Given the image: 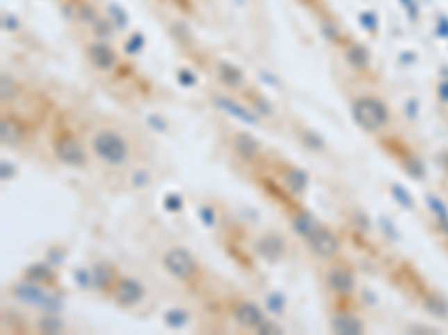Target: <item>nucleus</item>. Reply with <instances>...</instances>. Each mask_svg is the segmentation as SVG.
I'll return each instance as SVG.
<instances>
[{
	"label": "nucleus",
	"instance_id": "f257e3e1",
	"mask_svg": "<svg viewBox=\"0 0 448 335\" xmlns=\"http://www.w3.org/2000/svg\"><path fill=\"white\" fill-rule=\"evenodd\" d=\"M92 148L99 157L108 161V164H122V161H126V157H128V148L124 144V139L110 130L99 132L92 141Z\"/></svg>",
	"mask_w": 448,
	"mask_h": 335
},
{
	"label": "nucleus",
	"instance_id": "f03ea898",
	"mask_svg": "<svg viewBox=\"0 0 448 335\" xmlns=\"http://www.w3.org/2000/svg\"><path fill=\"white\" fill-rule=\"evenodd\" d=\"M354 114L358 119V123H361L365 130H379L381 126H385V121H388V112L381 105V101H376V98L356 101Z\"/></svg>",
	"mask_w": 448,
	"mask_h": 335
},
{
	"label": "nucleus",
	"instance_id": "7ed1b4c3",
	"mask_svg": "<svg viewBox=\"0 0 448 335\" xmlns=\"http://www.w3.org/2000/svg\"><path fill=\"white\" fill-rule=\"evenodd\" d=\"M164 266L179 280H191L195 275V259L182 248H173L164 255Z\"/></svg>",
	"mask_w": 448,
	"mask_h": 335
},
{
	"label": "nucleus",
	"instance_id": "20e7f679",
	"mask_svg": "<svg viewBox=\"0 0 448 335\" xmlns=\"http://www.w3.org/2000/svg\"><path fill=\"white\" fill-rule=\"evenodd\" d=\"M56 155L67 166H83L85 164V152L78 146V141L72 137H61L56 141Z\"/></svg>",
	"mask_w": 448,
	"mask_h": 335
},
{
	"label": "nucleus",
	"instance_id": "39448f33",
	"mask_svg": "<svg viewBox=\"0 0 448 335\" xmlns=\"http://www.w3.org/2000/svg\"><path fill=\"white\" fill-rule=\"evenodd\" d=\"M115 298H117L119 304H122V307H135V304L144 298V289H142V284H139V282L124 277V280H119V284H117Z\"/></svg>",
	"mask_w": 448,
	"mask_h": 335
},
{
	"label": "nucleus",
	"instance_id": "423d86ee",
	"mask_svg": "<svg viewBox=\"0 0 448 335\" xmlns=\"http://www.w3.org/2000/svg\"><path fill=\"white\" fill-rule=\"evenodd\" d=\"M233 318L242 324V327H249V329H254V327H260V324L265 322V316H263V311L256 307V304L251 302H240V304H235V309H233Z\"/></svg>",
	"mask_w": 448,
	"mask_h": 335
},
{
	"label": "nucleus",
	"instance_id": "0eeeda50",
	"mask_svg": "<svg viewBox=\"0 0 448 335\" xmlns=\"http://www.w3.org/2000/svg\"><path fill=\"white\" fill-rule=\"evenodd\" d=\"M310 243H312V248H314L321 257H330L332 252H336V248H338L336 237L332 235L330 230H325V228H321V226H318V228L312 232V235H310Z\"/></svg>",
	"mask_w": 448,
	"mask_h": 335
},
{
	"label": "nucleus",
	"instance_id": "6e6552de",
	"mask_svg": "<svg viewBox=\"0 0 448 335\" xmlns=\"http://www.w3.org/2000/svg\"><path fill=\"white\" fill-rule=\"evenodd\" d=\"M90 56H92L94 63L99 67H103V69L113 67V63H115V56L106 45H92V47H90Z\"/></svg>",
	"mask_w": 448,
	"mask_h": 335
},
{
	"label": "nucleus",
	"instance_id": "1a4fd4ad",
	"mask_svg": "<svg viewBox=\"0 0 448 335\" xmlns=\"http://www.w3.org/2000/svg\"><path fill=\"white\" fill-rule=\"evenodd\" d=\"M334 329L338 333H361L363 331V324L361 322H356L354 318L350 316H338L334 320Z\"/></svg>",
	"mask_w": 448,
	"mask_h": 335
},
{
	"label": "nucleus",
	"instance_id": "9d476101",
	"mask_svg": "<svg viewBox=\"0 0 448 335\" xmlns=\"http://www.w3.org/2000/svg\"><path fill=\"white\" fill-rule=\"evenodd\" d=\"M294 226H296V230L301 232V235H305V237H310L312 232L318 228V226H316V221H314V217H310V215H307V212H301V215H296Z\"/></svg>",
	"mask_w": 448,
	"mask_h": 335
},
{
	"label": "nucleus",
	"instance_id": "9b49d317",
	"mask_svg": "<svg viewBox=\"0 0 448 335\" xmlns=\"http://www.w3.org/2000/svg\"><path fill=\"white\" fill-rule=\"evenodd\" d=\"M21 137H23V130L16 126V121L5 119L3 121V141L5 144H14V141H18Z\"/></svg>",
	"mask_w": 448,
	"mask_h": 335
},
{
	"label": "nucleus",
	"instance_id": "f8f14e48",
	"mask_svg": "<svg viewBox=\"0 0 448 335\" xmlns=\"http://www.w3.org/2000/svg\"><path fill=\"white\" fill-rule=\"evenodd\" d=\"M238 148H240L242 155H247V157H254L256 152H258V144H256L251 137H247V135L238 137Z\"/></svg>",
	"mask_w": 448,
	"mask_h": 335
},
{
	"label": "nucleus",
	"instance_id": "ddd939ff",
	"mask_svg": "<svg viewBox=\"0 0 448 335\" xmlns=\"http://www.w3.org/2000/svg\"><path fill=\"white\" fill-rule=\"evenodd\" d=\"M332 284L336 289H341V291H350L352 289V277L347 275V273H341V270H334L332 273Z\"/></svg>",
	"mask_w": 448,
	"mask_h": 335
}]
</instances>
